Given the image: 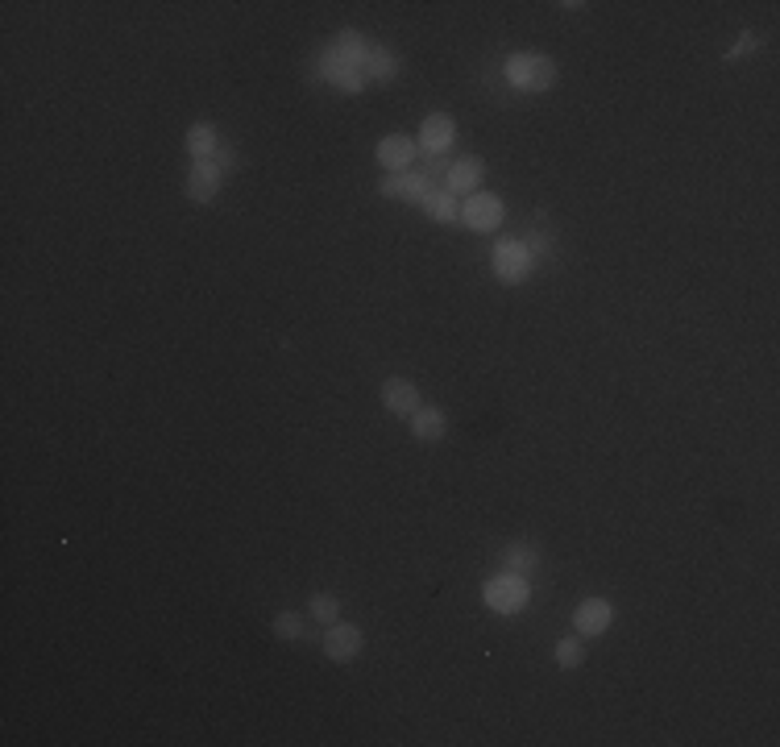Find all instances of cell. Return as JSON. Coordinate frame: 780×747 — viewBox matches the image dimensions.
Listing matches in <instances>:
<instances>
[{
    "instance_id": "6da1fadb",
    "label": "cell",
    "mask_w": 780,
    "mask_h": 747,
    "mask_svg": "<svg viewBox=\"0 0 780 747\" xmlns=\"http://www.w3.org/2000/svg\"><path fill=\"white\" fill-rule=\"evenodd\" d=\"M556 79H561V71L548 54H511L507 59V83L519 92H548L556 88Z\"/></svg>"
},
{
    "instance_id": "4fadbf2b",
    "label": "cell",
    "mask_w": 780,
    "mask_h": 747,
    "mask_svg": "<svg viewBox=\"0 0 780 747\" xmlns=\"http://www.w3.org/2000/svg\"><path fill=\"white\" fill-rule=\"evenodd\" d=\"M320 71H324V79L332 83V88H341V92H361L366 88V75H361V67L357 63H349V59H341V54H324V63H320Z\"/></svg>"
},
{
    "instance_id": "7a4b0ae2",
    "label": "cell",
    "mask_w": 780,
    "mask_h": 747,
    "mask_svg": "<svg viewBox=\"0 0 780 747\" xmlns=\"http://www.w3.org/2000/svg\"><path fill=\"white\" fill-rule=\"evenodd\" d=\"M482 598L494 615H519V611H527V602H532V586H527V577L498 569L482 586Z\"/></svg>"
},
{
    "instance_id": "277c9868",
    "label": "cell",
    "mask_w": 780,
    "mask_h": 747,
    "mask_svg": "<svg viewBox=\"0 0 780 747\" xmlns=\"http://www.w3.org/2000/svg\"><path fill=\"white\" fill-rule=\"evenodd\" d=\"M378 191L382 196H395V200H407V204H424L432 191H440V183L424 171H403V175H382V183H378Z\"/></svg>"
},
{
    "instance_id": "d6986e66",
    "label": "cell",
    "mask_w": 780,
    "mask_h": 747,
    "mask_svg": "<svg viewBox=\"0 0 780 747\" xmlns=\"http://www.w3.org/2000/svg\"><path fill=\"white\" fill-rule=\"evenodd\" d=\"M332 54H341V59H349V63H357L361 67V59H366V50H370V42L361 38L357 30H341L337 38H332V46H328Z\"/></svg>"
},
{
    "instance_id": "5b68a950",
    "label": "cell",
    "mask_w": 780,
    "mask_h": 747,
    "mask_svg": "<svg viewBox=\"0 0 780 747\" xmlns=\"http://www.w3.org/2000/svg\"><path fill=\"white\" fill-rule=\"evenodd\" d=\"M503 200L490 196V191H473V196H465L461 204V220L473 229V233H494L498 225H503Z\"/></svg>"
},
{
    "instance_id": "44dd1931",
    "label": "cell",
    "mask_w": 780,
    "mask_h": 747,
    "mask_svg": "<svg viewBox=\"0 0 780 747\" xmlns=\"http://www.w3.org/2000/svg\"><path fill=\"white\" fill-rule=\"evenodd\" d=\"M274 635H278V640H287V644H295L299 635H303V619H299V615H291V611L274 615Z\"/></svg>"
},
{
    "instance_id": "ba28073f",
    "label": "cell",
    "mask_w": 780,
    "mask_h": 747,
    "mask_svg": "<svg viewBox=\"0 0 780 747\" xmlns=\"http://www.w3.org/2000/svg\"><path fill=\"white\" fill-rule=\"evenodd\" d=\"M225 171L208 158V162H191V171H187V183H183V191H187V200H195V204H212L216 200V191L225 187Z\"/></svg>"
},
{
    "instance_id": "ac0fdd59",
    "label": "cell",
    "mask_w": 780,
    "mask_h": 747,
    "mask_svg": "<svg viewBox=\"0 0 780 747\" xmlns=\"http://www.w3.org/2000/svg\"><path fill=\"white\" fill-rule=\"evenodd\" d=\"M420 208H424V212L436 220V225H457V220H461V204H457V196H453L449 187L432 191V196H428Z\"/></svg>"
},
{
    "instance_id": "52a82bcc",
    "label": "cell",
    "mask_w": 780,
    "mask_h": 747,
    "mask_svg": "<svg viewBox=\"0 0 780 747\" xmlns=\"http://www.w3.org/2000/svg\"><path fill=\"white\" fill-rule=\"evenodd\" d=\"M361 648H366V635H361L357 623H328V631H324V656L328 660L349 664V660L361 656Z\"/></svg>"
},
{
    "instance_id": "30bf717a",
    "label": "cell",
    "mask_w": 780,
    "mask_h": 747,
    "mask_svg": "<svg viewBox=\"0 0 780 747\" xmlns=\"http://www.w3.org/2000/svg\"><path fill=\"white\" fill-rule=\"evenodd\" d=\"M382 407H386L390 415H403V420H411V415L424 407L420 386L407 382V378H386V382H382Z\"/></svg>"
},
{
    "instance_id": "8992f818",
    "label": "cell",
    "mask_w": 780,
    "mask_h": 747,
    "mask_svg": "<svg viewBox=\"0 0 780 747\" xmlns=\"http://www.w3.org/2000/svg\"><path fill=\"white\" fill-rule=\"evenodd\" d=\"M457 142V121L449 113H432L424 117L420 125V137H415V146L424 150V158H436V154H449Z\"/></svg>"
},
{
    "instance_id": "9a60e30c",
    "label": "cell",
    "mask_w": 780,
    "mask_h": 747,
    "mask_svg": "<svg viewBox=\"0 0 780 747\" xmlns=\"http://www.w3.org/2000/svg\"><path fill=\"white\" fill-rule=\"evenodd\" d=\"M536 565H540V552H536L532 544H527V540L507 544V548H503V557H498V569H503V573H515V577L536 573Z\"/></svg>"
},
{
    "instance_id": "7402d4cb",
    "label": "cell",
    "mask_w": 780,
    "mask_h": 747,
    "mask_svg": "<svg viewBox=\"0 0 780 747\" xmlns=\"http://www.w3.org/2000/svg\"><path fill=\"white\" fill-rule=\"evenodd\" d=\"M312 619H320V623H337V611H341V602L332 598V594H312Z\"/></svg>"
},
{
    "instance_id": "2e32d148",
    "label": "cell",
    "mask_w": 780,
    "mask_h": 747,
    "mask_svg": "<svg viewBox=\"0 0 780 747\" xmlns=\"http://www.w3.org/2000/svg\"><path fill=\"white\" fill-rule=\"evenodd\" d=\"M361 75L378 79V83H390V79H399V59L390 50H382V46H370L366 59H361Z\"/></svg>"
},
{
    "instance_id": "7c38bea8",
    "label": "cell",
    "mask_w": 780,
    "mask_h": 747,
    "mask_svg": "<svg viewBox=\"0 0 780 747\" xmlns=\"http://www.w3.org/2000/svg\"><path fill=\"white\" fill-rule=\"evenodd\" d=\"M610 619H615V611H610L606 598H585L577 611H573V627H577L581 640H594V635H602L610 627Z\"/></svg>"
},
{
    "instance_id": "603a6c76",
    "label": "cell",
    "mask_w": 780,
    "mask_h": 747,
    "mask_svg": "<svg viewBox=\"0 0 780 747\" xmlns=\"http://www.w3.org/2000/svg\"><path fill=\"white\" fill-rule=\"evenodd\" d=\"M552 241H556V237H552V233H540V229H536V233H527V237H523V245H527V254H532L536 262L552 254Z\"/></svg>"
},
{
    "instance_id": "3957f363",
    "label": "cell",
    "mask_w": 780,
    "mask_h": 747,
    "mask_svg": "<svg viewBox=\"0 0 780 747\" xmlns=\"http://www.w3.org/2000/svg\"><path fill=\"white\" fill-rule=\"evenodd\" d=\"M532 266H536V258L527 254L523 237H503V241H494V274H498V279H503L507 287L532 279Z\"/></svg>"
},
{
    "instance_id": "5bb4252c",
    "label": "cell",
    "mask_w": 780,
    "mask_h": 747,
    "mask_svg": "<svg viewBox=\"0 0 780 747\" xmlns=\"http://www.w3.org/2000/svg\"><path fill=\"white\" fill-rule=\"evenodd\" d=\"M220 146H225V142H220V133H216L212 121H195V125L187 129V154H191V162H208V158H216Z\"/></svg>"
},
{
    "instance_id": "8fae6325",
    "label": "cell",
    "mask_w": 780,
    "mask_h": 747,
    "mask_svg": "<svg viewBox=\"0 0 780 747\" xmlns=\"http://www.w3.org/2000/svg\"><path fill=\"white\" fill-rule=\"evenodd\" d=\"M482 175H486V162L478 154H465L449 166V175H444V187L453 191V196H473V191L482 187Z\"/></svg>"
},
{
    "instance_id": "cb8c5ba5",
    "label": "cell",
    "mask_w": 780,
    "mask_h": 747,
    "mask_svg": "<svg viewBox=\"0 0 780 747\" xmlns=\"http://www.w3.org/2000/svg\"><path fill=\"white\" fill-rule=\"evenodd\" d=\"M751 46H760V38H756V34H743V38H739V46L727 54V59H739V54H747Z\"/></svg>"
},
{
    "instance_id": "ffe728a7",
    "label": "cell",
    "mask_w": 780,
    "mask_h": 747,
    "mask_svg": "<svg viewBox=\"0 0 780 747\" xmlns=\"http://www.w3.org/2000/svg\"><path fill=\"white\" fill-rule=\"evenodd\" d=\"M556 664H561V669H581V664H585V640H581V635H577V640L556 644Z\"/></svg>"
},
{
    "instance_id": "e0dca14e",
    "label": "cell",
    "mask_w": 780,
    "mask_h": 747,
    "mask_svg": "<svg viewBox=\"0 0 780 747\" xmlns=\"http://www.w3.org/2000/svg\"><path fill=\"white\" fill-rule=\"evenodd\" d=\"M444 415H440V407H420L411 415V432H415V440H424V445H436V440H444Z\"/></svg>"
},
{
    "instance_id": "9c48e42d",
    "label": "cell",
    "mask_w": 780,
    "mask_h": 747,
    "mask_svg": "<svg viewBox=\"0 0 780 747\" xmlns=\"http://www.w3.org/2000/svg\"><path fill=\"white\" fill-rule=\"evenodd\" d=\"M415 158H420V146H415L411 137H403V133H390V137H382V142H378V162H382L386 175L411 171Z\"/></svg>"
}]
</instances>
